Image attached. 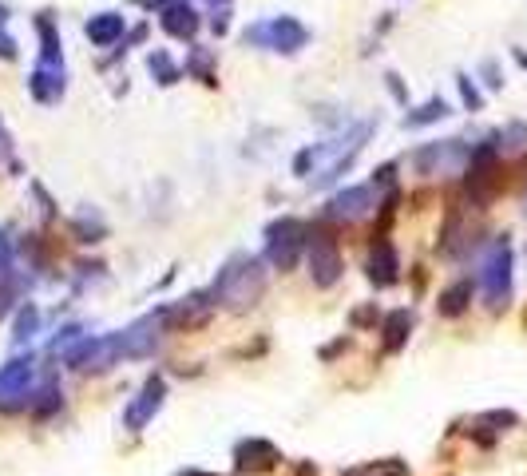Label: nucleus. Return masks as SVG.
Masks as SVG:
<instances>
[{"mask_svg":"<svg viewBox=\"0 0 527 476\" xmlns=\"http://www.w3.org/2000/svg\"><path fill=\"white\" fill-rule=\"evenodd\" d=\"M262 294H266V270H262V262L250 258V254H234V258L218 270V278H214V286H211L214 306L234 310V314L258 306Z\"/></svg>","mask_w":527,"mask_h":476,"instance_id":"f257e3e1","label":"nucleus"},{"mask_svg":"<svg viewBox=\"0 0 527 476\" xmlns=\"http://www.w3.org/2000/svg\"><path fill=\"white\" fill-rule=\"evenodd\" d=\"M480 290H484V302L492 310H500L508 298H512V242L508 238H496L488 250H484V262H480Z\"/></svg>","mask_w":527,"mask_h":476,"instance_id":"f03ea898","label":"nucleus"},{"mask_svg":"<svg viewBox=\"0 0 527 476\" xmlns=\"http://www.w3.org/2000/svg\"><path fill=\"white\" fill-rule=\"evenodd\" d=\"M242 40H246V44H258V48H270V52L294 56V52H302V48L310 44V32H306V24L294 20V16H274V20L250 24Z\"/></svg>","mask_w":527,"mask_h":476,"instance_id":"7ed1b4c3","label":"nucleus"},{"mask_svg":"<svg viewBox=\"0 0 527 476\" xmlns=\"http://www.w3.org/2000/svg\"><path fill=\"white\" fill-rule=\"evenodd\" d=\"M306 242H310V227L306 223H298V219L270 223L266 227V258H270V266L294 270L298 258H302V250H306Z\"/></svg>","mask_w":527,"mask_h":476,"instance_id":"20e7f679","label":"nucleus"},{"mask_svg":"<svg viewBox=\"0 0 527 476\" xmlns=\"http://www.w3.org/2000/svg\"><path fill=\"white\" fill-rule=\"evenodd\" d=\"M472 163V151L460 139H440V143H424L421 151L413 155V167L421 175H448Z\"/></svg>","mask_w":527,"mask_h":476,"instance_id":"39448f33","label":"nucleus"},{"mask_svg":"<svg viewBox=\"0 0 527 476\" xmlns=\"http://www.w3.org/2000/svg\"><path fill=\"white\" fill-rule=\"evenodd\" d=\"M306 254H310V278H314V286L329 290L341 278V270H345L341 250H337V238L329 235V231H310Z\"/></svg>","mask_w":527,"mask_h":476,"instance_id":"423d86ee","label":"nucleus"},{"mask_svg":"<svg viewBox=\"0 0 527 476\" xmlns=\"http://www.w3.org/2000/svg\"><path fill=\"white\" fill-rule=\"evenodd\" d=\"M163 397H167V381H163L159 373H151V377L143 381V389L135 393V401L123 409V429H127V433H143V429L155 421V413L163 409Z\"/></svg>","mask_w":527,"mask_h":476,"instance_id":"0eeeda50","label":"nucleus"},{"mask_svg":"<svg viewBox=\"0 0 527 476\" xmlns=\"http://www.w3.org/2000/svg\"><path fill=\"white\" fill-rule=\"evenodd\" d=\"M373 207H377L373 187H345V191H337V195L329 199L325 219H333V223H357V219H365Z\"/></svg>","mask_w":527,"mask_h":476,"instance_id":"6e6552de","label":"nucleus"},{"mask_svg":"<svg viewBox=\"0 0 527 476\" xmlns=\"http://www.w3.org/2000/svg\"><path fill=\"white\" fill-rule=\"evenodd\" d=\"M365 270H369V282L373 286H393L397 278H401V258H397V246L389 242V238H377L373 242V250H369V262H365Z\"/></svg>","mask_w":527,"mask_h":476,"instance_id":"1a4fd4ad","label":"nucleus"},{"mask_svg":"<svg viewBox=\"0 0 527 476\" xmlns=\"http://www.w3.org/2000/svg\"><path fill=\"white\" fill-rule=\"evenodd\" d=\"M28 92L40 104H60V96H64V64H36V72L28 76Z\"/></svg>","mask_w":527,"mask_h":476,"instance_id":"9d476101","label":"nucleus"},{"mask_svg":"<svg viewBox=\"0 0 527 476\" xmlns=\"http://www.w3.org/2000/svg\"><path fill=\"white\" fill-rule=\"evenodd\" d=\"M278 461H282L278 449H274L270 441H258V437H254V441H242V445L234 449V465H238L242 473H246V469H250V473H266V469H274Z\"/></svg>","mask_w":527,"mask_h":476,"instance_id":"9b49d317","label":"nucleus"},{"mask_svg":"<svg viewBox=\"0 0 527 476\" xmlns=\"http://www.w3.org/2000/svg\"><path fill=\"white\" fill-rule=\"evenodd\" d=\"M159 24H163L167 36H175V40H191V36L199 32V12H195L191 4H167V8L159 12Z\"/></svg>","mask_w":527,"mask_h":476,"instance_id":"f8f14e48","label":"nucleus"},{"mask_svg":"<svg viewBox=\"0 0 527 476\" xmlns=\"http://www.w3.org/2000/svg\"><path fill=\"white\" fill-rule=\"evenodd\" d=\"M28 381H32V357H16L0 369V405L8 397H28Z\"/></svg>","mask_w":527,"mask_h":476,"instance_id":"ddd939ff","label":"nucleus"},{"mask_svg":"<svg viewBox=\"0 0 527 476\" xmlns=\"http://www.w3.org/2000/svg\"><path fill=\"white\" fill-rule=\"evenodd\" d=\"M88 40L92 44H100V48H107V44H115L119 36H123V16L119 12H100V16H92L88 20Z\"/></svg>","mask_w":527,"mask_h":476,"instance_id":"4468645a","label":"nucleus"},{"mask_svg":"<svg viewBox=\"0 0 527 476\" xmlns=\"http://www.w3.org/2000/svg\"><path fill=\"white\" fill-rule=\"evenodd\" d=\"M409 330H413V314H409V310H393V314L385 318V330H381V334H385V350L397 354V350L409 342Z\"/></svg>","mask_w":527,"mask_h":476,"instance_id":"2eb2a0df","label":"nucleus"},{"mask_svg":"<svg viewBox=\"0 0 527 476\" xmlns=\"http://www.w3.org/2000/svg\"><path fill=\"white\" fill-rule=\"evenodd\" d=\"M468 302H472V282H456V286H448L440 294V314L444 318H460L468 310Z\"/></svg>","mask_w":527,"mask_h":476,"instance_id":"dca6fc26","label":"nucleus"},{"mask_svg":"<svg viewBox=\"0 0 527 476\" xmlns=\"http://www.w3.org/2000/svg\"><path fill=\"white\" fill-rule=\"evenodd\" d=\"M448 116V104L440 100V96H432L424 108H417V112H409L405 116V127H424V123H436V119Z\"/></svg>","mask_w":527,"mask_h":476,"instance_id":"f3484780","label":"nucleus"},{"mask_svg":"<svg viewBox=\"0 0 527 476\" xmlns=\"http://www.w3.org/2000/svg\"><path fill=\"white\" fill-rule=\"evenodd\" d=\"M147 64H151V72H155V80H159L163 88L179 84V68L171 64V56H167V52H151V56H147Z\"/></svg>","mask_w":527,"mask_h":476,"instance_id":"a211bd4d","label":"nucleus"},{"mask_svg":"<svg viewBox=\"0 0 527 476\" xmlns=\"http://www.w3.org/2000/svg\"><path fill=\"white\" fill-rule=\"evenodd\" d=\"M40 326V310L36 306H20V318H16V342H28Z\"/></svg>","mask_w":527,"mask_h":476,"instance_id":"6ab92c4d","label":"nucleus"},{"mask_svg":"<svg viewBox=\"0 0 527 476\" xmlns=\"http://www.w3.org/2000/svg\"><path fill=\"white\" fill-rule=\"evenodd\" d=\"M187 72H195L203 84H214V72H211V52H195L191 60H187Z\"/></svg>","mask_w":527,"mask_h":476,"instance_id":"aec40b11","label":"nucleus"},{"mask_svg":"<svg viewBox=\"0 0 527 476\" xmlns=\"http://www.w3.org/2000/svg\"><path fill=\"white\" fill-rule=\"evenodd\" d=\"M456 84H460V96H464V108H472V112H480V108H484V96L476 92V84H472L468 76H460Z\"/></svg>","mask_w":527,"mask_h":476,"instance_id":"412c9836","label":"nucleus"},{"mask_svg":"<svg viewBox=\"0 0 527 476\" xmlns=\"http://www.w3.org/2000/svg\"><path fill=\"white\" fill-rule=\"evenodd\" d=\"M4 20H8V12H4V4H0V56H4V60H16V40L8 36Z\"/></svg>","mask_w":527,"mask_h":476,"instance_id":"4be33fe9","label":"nucleus"},{"mask_svg":"<svg viewBox=\"0 0 527 476\" xmlns=\"http://www.w3.org/2000/svg\"><path fill=\"white\" fill-rule=\"evenodd\" d=\"M0 167H12L16 171V163H12V135L4 131V119H0Z\"/></svg>","mask_w":527,"mask_h":476,"instance_id":"5701e85b","label":"nucleus"},{"mask_svg":"<svg viewBox=\"0 0 527 476\" xmlns=\"http://www.w3.org/2000/svg\"><path fill=\"white\" fill-rule=\"evenodd\" d=\"M211 28H214V32H218V36L226 32V12H218V16H214V20H211Z\"/></svg>","mask_w":527,"mask_h":476,"instance_id":"b1692460","label":"nucleus"},{"mask_svg":"<svg viewBox=\"0 0 527 476\" xmlns=\"http://www.w3.org/2000/svg\"><path fill=\"white\" fill-rule=\"evenodd\" d=\"M516 60H520V64L527 68V52H520V48H516Z\"/></svg>","mask_w":527,"mask_h":476,"instance_id":"393cba45","label":"nucleus"},{"mask_svg":"<svg viewBox=\"0 0 527 476\" xmlns=\"http://www.w3.org/2000/svg\"><path fill=\"white\" fill-rule=\"evenodd\" d=\"M179 476H207V473H179Z\"/></svg>","mask_w":527,"mask_h":476,"instance_id":"a878e982","label":"nucleus"},{"mask_svg":"<svg viewBox=\"0 0 527 476\" xmlns=\"http://www.w3.org/2000/svg\"><path fill=\"white\" fill-rule=\"evenodd\" d=\"M214 4H230V0H214Z\"/></svg>","mask_w":527,"mask_h":476,"instance_id":"bb28decb","label":"nucleus"}]
</instances>
